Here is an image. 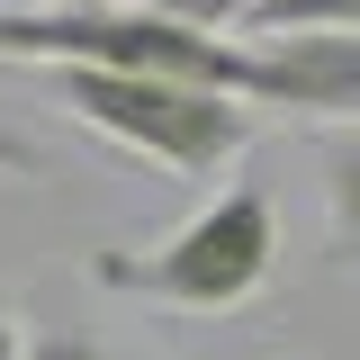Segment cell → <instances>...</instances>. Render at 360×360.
<instances>
[{
    "mask_svg": "<svg viewBox=\"0 0 360 360\" xmlns=\"http://www.w3.org/2000/svg\"><path fill=\"white\" fill-rule=\"evenodd\" d=\"M270 270H279V207H270L262 180H234L162 243L90 252V288L144 297V307H180V315H225L243 297H262Z\"/></svg>",
    "mask_w": 360,
    "mask_h": 360,
    "instance_id": "1",
    "label": "cell"
},
{
    "mask_svg": "<svg viewBox=\"0 0 360 360\" xmlns=\"http://www.w3.org/2000/svg\"><path fill=\"white\" fill-rule=\"evenodd\" d=\"M45 90L90 135H108V144H127V153H144V162H162L180 180H217L252 144V108H234L217 90L144 82V72H99V63H54Z\"/></svg>",
    "mask_w": 360,
    "mask_h": 360,
    "instance_id": "2",
    "label": "cell"
},
{
    "mask_svg": "<svg viewBox=\"0 0 360 360\" xmlns=\"http://www.w3.org/2000/svg\"><path fill=\"white\" fill-rule=\"evenodd\" d=\"M324 252L333 270H360V127H324Z\"/></svg>",
    "mask_w": 360,
    "mask_h": 360,
    "instance_id": "3",
    "label": "cell"
},
{
    "mask_svg": "<svg viewBox=\"0 0 360 360\" xmlns=\"http://www.w3.org/2000/svg\"><path fill=\"white\" fill-rule=\"evenodd\" d=\"M234 37H360V0H252Z\"/></svg>",
    "mask_w": 360,
    "mask_h": 360,
    "instance_id": "4",
    "label": "cell"
},
{
    "mask_svg": "<svg viewBox=\"0 0 360 360\" xmlns=\"http://www.w3.org/2000/svg\"><path fill=\"white\" fill-rule=\"evenodd\" d=\"M27 360H117V352H108V342H90V333L45 324V333H27Z\"/></svg>",
    "mask_w": 360,
    "mask_h": 360,
    "instance_id": "5",
    "label": "cell"
},
{
    "mask_svg": "<svg viewBox=\"0 0 360 360\" xmlns=\"http://www.w3.org/2000/svg\"><path fill=\"white\" fill-rule=\"evenodd\" d=\"M0 172H45V144H27V135L0 127Z\"/></svg>",
    "mask_w": 360,
    "mask_h": 360,
    "instance_id": "6",
    "label": "cell"
},
{
    "mask_svg": "<svg viewBox=\"0 0 360 360\" xmlns=\"http://www.w3.org/2000/svg\"><path fill=\"white\" fill-rule=\"evenodd\" d=\"M0 360H27V333H18V315L0 307Z\"/></svg>",
    "mask_w": 360,
    "mask_h": 360,
    "instance_id": "7",
    "label": "cell"
},
{
    "mask_svg": "<svg viewBox=\"0 0 360 360\" xmlns=\"http://www.w3.org/2000/svg\"><path fill=\"white\" fill-rule=\"evenodd\" d=\"M63 9H72V0H63Z\"/></svg>",
    "mask_w": 360,
    "mask_h": 360,
    "instance_id": "8",
    "label": "cell"
}]
</instances>
